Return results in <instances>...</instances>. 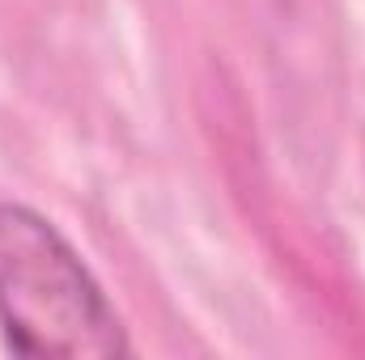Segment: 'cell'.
<instances>
[{
	"label": "cell",
	"instance_id": "cell-1",
	"mask_svg": "<svg viewBox=\"0 0 365 360\" xmlns=\"http://www.w3.org/2000/svg\"><path fill=\"white\" fill-rule=\"evenodd\" d=\"M0 335L17 356L110 360L128 335L68 238L26 203L0 199Z\"/></svg>",
	"mask_w": 365,
	"mask_h": 360
}]
</instances>
